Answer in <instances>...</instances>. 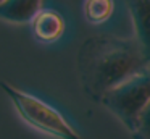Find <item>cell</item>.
I'll use <instances>...</instances> for the list:
<instances>
[{
	"label": "cell",
	"mask_w": 150,
	"mask_h": 139,
	"mask_svg": "<svg viewBox=\"0 0 150 139\" xmlns=\"http://www.w3.org/2000/svg\"><path fill=\"white\" fill-rule=\"evenodd\" d=\"M76 68L86 96L94 102H102L107 92L149 70L150 61L136 37L97 34L81 44Z\"/></svg>",
	"instance_id": "cell-1"
},
{
	"label": "cell",
	"mask_w": 150,
	"mask_h": 139,
	"mask_svg": "<svg viewBox=\"0 0 150 139\" xmlns=\"http://www.w3.org/2000/svg\"><path fill=\"white\" fill-rule=\"evenodd\" d=\"M0 87L11 100L21 120L34 129L57 139H84L58 110L40 100L39 97L31 96L7 81H0Z\"/></svg>",
	"instance_id": "cell-2"
},
{
	"label": "cell",
	"mask_w": 150,
	"mask_h": 139,
	"mask_svg": "<svg viewBox=\"0 0 150 139\" xmlns=\"http://www.w3.org/2000/svg\"><path fill=\"white\" fill-rule=\"evenodd\" d=\"M100 103L132 133L139 116L150 103V68L107 92Z\"/></svg>",
	"instance_id": "cell-3"
},
{
	"label": "cell",
	"mask_w": 150,
	"mask_h": 139,
	"mask_svg": "<svg viewBox=\"0 0 150 139\" xmlns=\"http://www.w3.org/2000/svg\"><path fill=\"white\" fill-rule=\"evenodd\" d=\"M33 32L42 42H55L65 32V19L57 10L42 8L31 23Z\"/></svg>",
	"instance_id": "cell-4"
},
{
	"label": "cell",
	"mask_w": 150,
	"mask_h": 139,
	"mask_svg": "<svg viewBox=\"0 0 150 139\" xmlns=\"http://www.w3.org/2000/svg\"><path fill=\"white\" fill-rule=\"evenodd\" d=\"M44 8L39 0H2L0 2V19L15 24L33 23L36 15Z\"/></svg>",
	"instance_id": "cell-5"
},
{
	"label": "cell",
	"mask_w": 150,
	"mask_h": 139,
	"mask_svg": "<svg viewBox=\"0 0 150 139\" xmlns=\"http://www.w3.org/2000/svg\"><path fill=\"white\" fill-rule=\"evenodd\" d=\"M136 28V39L150 61V2H127Z\"/></svg>",
	"instance_id": "cell-6"
},
{
	"label": "cell",
	"mask_w": 150,
	"mask_h": 139,
	"mask_svg": "<svg viewBox=\"0 0 150 139\" xmlns=\"http://www.w3.org/2000/svg\"><path fill=\"white\" fill-rule=\"evenodd\" d=\"M115 10V3L110 0H87L82 6L84 16L92 24H100L107 21Z\"/></svg>",
	"instance_id": "cell-7"
},
{
	"label": "cell",
	"mask_w": 150,
	"mask_h": 139,
	"mask_svg": "<svg viewBox=\"0 0 150 139\" xmlns=\"http://www.w3.org/2000/svg\"><path fill=\"white\" fill-rule=\"evenodd\" d=\"M131 134L132 139H150V103L139 116V121Z\"/></svg>",
	"instance_id": "cell-8"
}]
</instances>
